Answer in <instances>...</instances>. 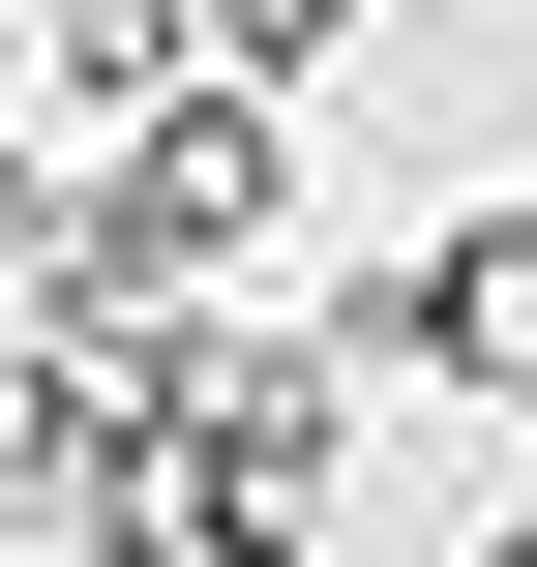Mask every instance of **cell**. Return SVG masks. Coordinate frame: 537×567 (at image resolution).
Wrapping results in <instances>:
<instances>
[{
    "instance_id": "7",
    "label": "cell",
    "mask_w": 537,
    "mask_h": 567,
    "mask_svg": "<svg viewBox=\"0 0 537 567\" xmlns=\"http://www.w3.org/2000/svg\"><path fill=\"white\" fill-rule=\"evenodd\" d=\"M179 567H299V538H179Z\"/></svg>"
},
{
    "instance_id": "6",
    "label": "cell",
    "mask_w": 537,
    "mask_h": 567,
    "mask_svg": "<svg viewBox=\"0 0 537 567\" xmlns=\"http://www.w3.org/2000/svg\"><path fill=\"white\" fill-rule=\"evenodd\" d=\"M478 567H537V508H478Z\"/></svg>"
},
{
    "instance_id": "2",
    "label": "cell",
    "mask_w": 537,
    "mask_h": 567,
    "mask_svg": "<svg viewBox=\"0 0 537 567\" xmlns=\"http://www.w3.org/2000/svg\"><path fill=\"white\" fill-rule=\"evenodd\" d=\"M120 449H149L179 538H299L329 449H359V359H329V329H149V419H120Z\"/></svg>"
},
{
    "instance_id": "5",
    "label": "cell",
    "mask_w": 537,
    "mask_h": 567,
    "mask_svg": "<svg viewBox=\"0 0 537 567\" xmlns=\"http://www.w3.org/2000/svg\"><path fill=\"white\" fill-rule=\"evenodd\" d=\"M359 30H389V0H209V90H329Z\"/></svg>"
},
{
    "instance_id": "4",
    "label": "cell",
    "mask_w": 537,
    "mask_h": 567,
    "mask_svg": "<svg viewBox=\"0 0 537 567\" xmlns=\"http://www.w3.org/2000/svg\"><path fill=\"white\" fill-rule=\"evenodd\" d=\"M179 60H209V0H60V90H90V120H120V90H179Z\"/></svg>"
},
{
    "instance_id": "1",
    "label": "cell",
    "mask_w": 537,
    "mask_h": 567,
    "mask_svg": "<svg viewBox=\"0 0 537 567\" xmlns=\"http://www.w3.org/2000/svg\"><path fill=\"white\" fill-rule=\"evenodd\" d=\"M239 239H299V120H269V90H209V60H179V90H120V179L60 209V299L209 329V299H239Z\"/></svg>"
},
{
    "instance_id": "3",
    "label": "cell",
    "mask_w": 537,
    "mask_h": 567,
    "mask_svg": "<svg viewBox=\"0 0 537 567\" xmlns=\"http://www.w3.org/2000/svg\"><path fill=\"white\" fill-rule=\"evenodd\" d=\"M329 359H389V389H448V419H537V209H478V239H389V269L329 299Z\"/></svg>"
}]
</instances>
